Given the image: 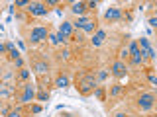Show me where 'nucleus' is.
Segmentation results:
<instances>
[{
	"mask_svg": "<svg viewBox=\"0 0 157 117\" xmlns=\"http://www.w3.org/2000/svg\"><path fill=\"white\" fill-rule=\"evenodd\" d=\"M153 101H155L153 94H141L140 96V109L141 111H149L151 105H153Z\"/></svg>",
	"mask_w": 157,
	"mask_h": 117,
	"instance_id": "nucleus-2",
	"label": "nucleus"
},
{
	"mask_svg": "<svg viewBox=\"0 0 157 117\" xmlns=\"http://www.w3.org/2000/svg\"><path fill=\"white\" fill-rule=\"evenodd\" d=\"M85 8H86L85 2H75V4L71 6V12L77 14V16H81V14H85Z\"/></svg>",
	"mask_w": 157,
	"mask_h": 117,
	"instance_id": "nucleus-11",
	"label": "nucleus"
},
{
	"mask_svg": "<svg viewBox=\"0 0 157 117\" xmlns=\"http://www.w3.org/2000/svg\"><path fill=\"white\" fill-rule=\"evenodd\" d=\"M20 78H22V80H28V78H29V70L22 68V72H20Z\"/></svg>",
	"mask_w": 157,
	"mask_h": 117,
	"instance_id": "nucleus-18",
	"label": "nucleus"
},
{
	"mask_svg": "<svg viewBox=\"0 0 157 117\" xmlns=\"http://www.w3.org/2000/svg\"><path fill=\"white\" fill-rule=\"evenodd\" d=\"M55 86H57V88H67V86H69V78H67V76H63V74H61V76H57Z\"/></svg>",
	"mask_w": 157,
	"mask_h": 117,
	"instance_id": "nucleus-12",
	"label": "nucleus"
},
{
	"mask_svg": "<svg viewBox=\"0 0 157 117\" xmlns=\"http://www.w3.org/2000/svg\"><path fill=\"white\" fill-rule=\"evenodd\" d=\"M149 23H151V27L157 29V18H149Z\"/></svg>",
	"mask_w": 157,
	"mask_h": 117,
	"instance_id": "nucleus-26",
	"label": "nucleus"
},
{
	"mask_svg": "<svg viewBox=\"0 0 157 117\" xmlns=\"http://www.w3.org/2000/svg\"><path fill=\"white\" fill-rule=\"evenodd\" d=\"M106 20H120L122 18V10L120 8H108L106 14H104Z\"/></svg>",
	"mask_w": 157,
	"mask_h": 117,
	"instance_id": "nucleus-9",
	"label": "nucleus"
},
{
	"mask_svg": "<svg viewBox=\"0 0 157 117\" xmlns=\"http://www.w3.org/2000/svg\"><path fill=\"white\" fill-rule=\"evenodd\" d=\"M78 90H81V94H90V92H94L96 90V80H94V76H90V74H86V76H82L81 80H78Z\"/></svg>",
	"mask_w": 157,
	"mask_h": 117,
	"instance_id": "nucleus-1",
	"label": "nucleus"
},
{
	"mask_svg": "<svg viewBox=\"0 0 157 117\" xmlns=\"http://www.w3.org/2000/svg\"><path fill=\"white\" fill-rule=\"evenodd\" d=\"M128 49H130V55H132V62H134V65H140V62H141V51H140V45H137L136 41H132Z\"/></svg>",
	"mask_w": 157,
	"mask_h": 117,
	"instance_id": "nucleus-4",
	"label": "nucleus"
},
{
	"mask_svg": "<svg viewBox=\"0 0 157 117\" xmlns=\"http://www.w3.org/2000/svg\"><path fill=\"white\" fill-rule=\"evenodd\" d=\"M36 98V90H33L32 84H26L24 86V94H22V104H28L29 100H33Z\"/></svg>",
	"mask_w": 157,
	"mask_h": 117,
	"instance_id": "nucleus-7",
	"label": "nucleus"
},
{
	"mask_svg": "<svg viewBox=\"0 0 157 117\" xmlns=\"http://www.w3.org/2000/svg\"><path fill=\"white\" fill-rule=\"evenodd\" d=\"M106 76H108V72H106V70H100V72H98V80H100V82H102V80H106Z\"/></svg>",
	"mask_w": 157,
	"mask_h": 117,
	"instance_id": "nucleus-21",
	"label": "nucleus"
},
{
	"mask_svg": "<svg viewBox=\"0 0 157 117\" xmlns=\"http://www.w3.org/2000/svg\"><path fill=\"white\" fill-rule=\"evenodd\" d=\"M92 29H94V23H92V22H88V23H85V27H82V31H92Z\"/></svg>",
	"mask_w": 157,
	"mask_h": 117,
	"instance_id": "nucleus-17",
	"label": "nucleus"
},
{
	"mask_svg": "<svg viewBox=\"0 0 157 117\" xmlns=\"http://www.w3.org/2000/svg\"><path fill=\"white\" fill-rule=\"evenodd\" d=\"M85 23H88V20H86V18H78L77 22L73 23V26H75L77 29H82V27H85Z\"/></svg>",
	"mask_w": 157,
	"mask_h": 117,
	"instance_id": "nucleus-15",
	"label": "nucleus"
},
{
	"mask_svg": "<svg viewBox=\"0 0 157 117\" xmlns=\"http://www.w3.org/2000/svg\"><path fill=\"white\" fill-rule=\"evenodd\" d=\"M94 96L98 98V100H104V90H102V86H98L94 90Z\"/></svg>",
	"mask_w": 157,
	"mask_h": 117,
	"instance_id": "nucleus-16",
	"label": "nucleus"
},
{
	"mask_svg": "<svg viewBox=\"0 0 157 117\" xmlns=\"http://www.w3.org/2000/svg\"><path fill=\"white\" fill-rule=\"evenodd\" d=\"M104 39H106V31H104V29H98V31H96V35L92 37V45H94V47H100Z\"/></svg>",
	"mask_w": 157,
	"mask_h": 117,
	"instance_id": "nucleus-10",
	"label": "nucleus"
},
{
	"mask_svg": "<svg viewBox=\"0 0 157 117\" xmlns=\"http://www.w3.org/2000/svg\"><path fill=\"white\" fill-rule=\"evenodd\" d=\"M36 70L39 72V74H45V72L49 70V68H47V62H37V65H36Z\"/></svg>",
	"mask_w": 157,
	"mask_h": 117,
	"instance_id": "nucleus-14",
	"label": "nucleus"
},
{
	"mask_svg": "<svg viewBox=\"0 0 157 117\" xmlns=\"http://www.w3.org/2000/svg\"><path fill=\"white\" fill-rule=\"evenodd\" d=\"M49 39H51V43H55V45H57V43H61V41H63V39H61V35H59V33H57V35H51Z\"/></svg>",
	"mask_w": 157,
	"mask_h": 117,
	"instance_id": "nucleus-20",
	"label": "nucleus"
},
{
	"mask_svg": "<svg viewBox=\"0 0 157 117\" xmlns=\"http://www.w3.org/2000/svg\"><path fill=\"white\" fill-rule=\"evenodd\" d=\"M122 92H124V86H122V84H116V86L110 90V96H112V98H116V96H120Z\"/></svg>",
	"mask_w": 157,
	"mask_h": 117,
	"instance_id": "nucleus-13",
	"label": "nucleus"
},
{
	"mask_svg": "<svg viewBox=\"0 0 157 117\" xmlns=\"http://www.w3.org/2000/svg\"><path fill=\"white\" fill-rule=\"evenodd\" d=\"M14 62H16V66H20V68L24 66V61H22V58H16V61H14Z\"/></svg>",
	"mask_w": 157,
	"mask_h": 117,
	"instance_id": "nucleus-27",
	"label": "nucleus"
},
{
	"mask_svg": "<svg viewBox=\"0 0 157 117\" xmlns=\"http://www.w3.org/2000/svg\"><path fill=\"white\" fill-rule=\"evenodd\" d=\"M116 117H126V113H118V115H116Z\"/></svg>",
	"mask_w": 157,
	"mask_h": 117,
	"instance_id": "nucleus-28",
	"label": "nucleus"
},
{
	"mask_svg": "<svg viewBox=\"0 0 157 117\" xmlns=\"http://www.w3.org/2000/svg\"><path fill=\"white\" fill-rule=\"evenodd\" d=\"M32 111H33V113H39V111H41V105H32Z\"/></svg>",
	"mask_w": 157,
	"mask_h": 117,
	"instance_id": "nucleus-25",
	"label": "nucleus"
},
{
	"mask_svg": "<svg viewBox=\"0 0 157 117\" xmlns=\"http://www.w3.org/2000/svg\"><path fill=\"white\" fill-rule=\"evenodd\" d=\"M112 74L118 76V78L124 76V74H126V62H124V61H116L114 65H112Z\"/></svg>",
	"mask_w": 157,
	"mask_h": 117,
	"instance_id": "nucleus-8",
	"label": "nucleus"
},
{
	"mask_svg": "<svg viewBox=\"0 0 157 117\" xmlns=\"http://www.w3.org/2000/svg\"><path fill=\"white\" fill-rule=\"evenodd\" d=\"M128 55H130V49H122L120 51V58H126Z\"/></svg>",
	"mask_w": 157,
	"mask_h": 117,
	"instance_id": "nucleus-22",
	"label": "nucleus"
},
{
	"mask_svg": "<svg viewBox=\"0 0 157 117\" xmlns=\"http://www.w3.org/2000/svg\"><path fill=\"white\" fill-rule=\"evenodd\" d=\"M37 100L39 101H45V100H49V94H47V92H41V94H37Z\"/></svg>",
	"mask_w": 157,
	"mask_h": 117,
	"instance_id": "nucleus-19",
	"label": "nucleus"
},
{
	"mask_svg": "<svg viewBox=\"0 0 157 117\" xmlns=\"http://www.w3.org/2000/svg\"><path fill=\"white\" fill-rule=\"evenodd\" d=\"M28 12L32 14V16H45V14H47V8H45V4L33 2V4H29V6H28Z\"/></svg>",
	"mask_w": 157,
	"mask_h": 117,
	"instance_id": "nucleus-5",
	"label": "nucleus"
},
{
	"mask_svg": "<svg viewBox=\"0 0 157 117\" xmlns=\"http://www.w3.org/2000/svg\"><path fill=\"white\" fill-rule=\"evenodd\" d=\"M6 117H22V115H20V111L16 109V111H10V113H8Z\"/></svg>",
	"mask_w": 157,
	"mask_h": 117,
	"instance_id": "nucleus-24",
	"label": "nucleus"
},
{
	"mask_svg": "<svg viewBox=\"0 0 157 117\" xmlns=\"http://www.w3.org/2000/svg\"><path fill=\"white\" fill-rule=\"evenodd\" d=\"M75 39H77V41H82V39H85V35H82V31H77V33H75Z\"/></svg>",
	"mask_w": 157,
	"mask_h": 117,
	"instance_id": "nucleus-23",
	"label": "nucleus"
},
{
	"mask_svg": "<svg viewBox=\"0 0 157 117\" xmlns=\"http://www.w3.org/2000/svg\"><path fill=\"white\" fill-rule=\"evenodd\" d=\"M59 35H61V39H67L73 35V23L71 22H63L61 27H59Z\"/></svg>",
	"mask_w": 157,
	"mask_h": 117,
	"instance_id": "nucleus-6",
	"label": "nucleus"
},
{
	"mask_svg": "<svg viewBox=\"0 0 157 117\" xmlns=\"http://www.w3.org/2000/svg\"><path fill=\"white\" fill-rule=\"evenodd\" d=\"M29 39L36 41V43L45 41V39H47V27H33L32 33H29Z\"/></svg>",
	"mask_w": 157,
	"mask_h": 117,
	"instance_id": "nucleus-3",
	"label": "nucleus"
}]
</instances>
